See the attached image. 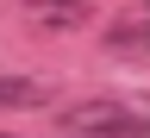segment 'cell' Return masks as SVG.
<instances>
[{"label": "cell", "instance_id": "1", "mask_svg": "<svg viewBox=\"0 0 150 138\" xmlns=\"http://www.w3.org/2000/svg\"><path fill=\"white\" fill-rule=\"evenodd\" d=\"M56 132L63 138H144L150 119L144 107H125V101H81L56 113Z\"/></svg>", "mask_w": 150, "mask_h": 138}, {"label": "cell", "instance_id": "2", "mask_svg": "<svg viewBox=\"0 0 150 138\" xmlns=\"http://www.w3.org/2000/svg\"><path fill=\"white\" fill-rule=\"evenodd\" d=\"M38 25H56V31H75V25H88V13H94V0H19Z\"/></svg>", "mask_w": 150, "mask_h": 138}, {"label": "cell", "instance_id": "3", "mask_svg": "<svg viewBox=\"0 0 150 138\" xmlns=\"http://www.w3.org/2000/svg\"><path fill=\"white\" fill-rule=\"evenodd\" d=\"M31 107H50V82H38V75H0V113H31Z\"/></svg>", "mask_w": 150, "mask_h": 138}, {"label": "cell", "instance_id": "4", "mask_svg": "<svg viewBox=\"0 0 150 138\" xmlns=\"http://www.w3.org/2000/svg\"><path fill=\"white\" fill-rule=\"evenodd\" d=\"M106 44L119 50V56H144V13H138V19H119Z\"/></svg>", "mask_w": 150, "mask_h": 138}, {"label": "cell", "instance_id": "5", "mask_svg": "<svg viewBox=\"0 0 150 138\" xmlns=\"http://www.w3.org/2000/svg\"><path fill=\"white\" fill-rule=\"evenodd\" d=\"M0 138H13V132H0Z\"/></svg>", "mask_w": 150, "mask_h": 138}]
</instances>
